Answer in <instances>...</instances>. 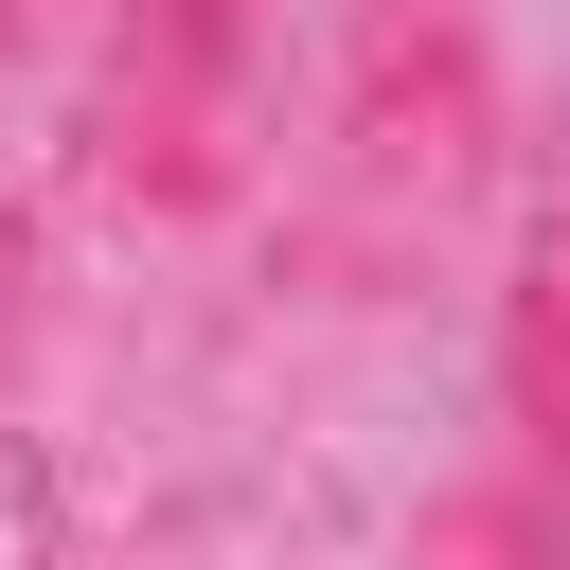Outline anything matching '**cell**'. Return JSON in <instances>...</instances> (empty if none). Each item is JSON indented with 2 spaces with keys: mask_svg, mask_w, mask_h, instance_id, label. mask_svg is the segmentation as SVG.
Listing matches in <instances>:
<instances>
[{
  "mask_svg": "<svg viewBox=\"0 0 570 570\" xmlns=\"http://www.w3.org/2000/svg\"><path fill=\"white\" fill-rule=\"evenodd\" d=\"M499 392H517V481H552L570 499V214L517 249V285H499Z\"/></svg>",
  "mask_w": 570,
  "mask_h": 570,
  "instance_id": "1",
  "label": "cell"
},
{
  "mask_svg": "<svg viewBox=\"0 0 570 570\" xmlns=\"http://www.w3.org/2000/svg\"><path fill=\"white\" fill-rule=\"evenodd\" d=\"M410 570H570V499L552 481H445L410 517Z\"/></svg>",
  "mask_w": 570,
  "mask_h": 570,
  "instance_id": "2",
  "label": "cell"
}]
</instances>
